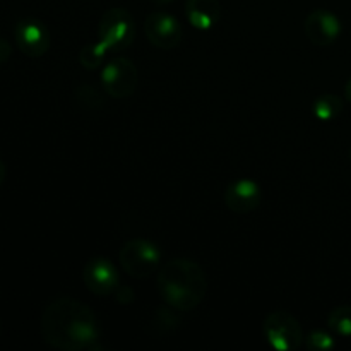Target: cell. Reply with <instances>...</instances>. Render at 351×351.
Returning <instances> with one entry per match:
<instances>
[{"label":"cell","instance_id":"cell-11","mask_svg":"<svg viewBox=\"0 0 351 351\" xmlns=\"http://www.w3.org/2000/svg\"><path fill=\"white\" fill-rule=\"evenodd\" d=\"M261 185L250 178L232 182L225 191V204L237 215H247L261 206Z\"/></svg>","mask_w":351,"mask_h":351},{"label":"cell","instance_id":"cell-4","mask_svg":"<svg viewBox=\"0 0 351 351\" xmlns=\"http://www.w3.org/2000/svg\"><path fill=\"white\" fill-rule=\"evenodd\" d=\"M98 36L110 51L125 50L136 36V24L132 16L122 7L108 9L98 24Z\"/></svg>","mask_w":351,"mask_h":351},{"label":"cell","instance_id":"cell-16","mask_svg":"<svg viewBox=\"0 0 351 351\" xmlns=\"http://www.w3.org/2000/svg\"><path fill=\"white\" fill-rule=\"evenodd\" d=\"M75 99H77L79 105L82 108L88 110H95V108H101L103 106V96L99 93V89H96L95 86L89 84H82L75 89Z\"/></svg>","mask_w":351,"mask_h":351},{"label":"cell","instance_id":"cell-20","mask_svg":"<svg viewBox=\"0 0 351 351\" xmlns=\"http://www.w3.org/2000/svg\"><path fill=\"white\" fill-rule=\"evenodd\" d=\"M5 173H7L5 163H3V161L0 160V185H2L3 180H5Z\"/></svg>","mask_w":351,"mask_h":351},{"label":"cell","instance_id":"cell-18","mask_svg":"<svg viewBox=\"0 0 351 351\" xmlns=\"http://www.w3.org/2000/svg\"><path fill=\"white\" fill-rule=\"evenodd\" d=\"M117 293V300L120 302V304H130V302L134 300V291L130 290L129 287H120L115 290Z\"/></svg>","mask_w":351,"mask_h":351},{"label":"cell","instance_id":"cell-12","mask_svg":"<svg viewBox=\"0 0 351 351\" xmlns=\"http://www.w3.org/2000/svg\"><path fill=\"white\" fill-rule=\"evenodd\" d=\"M221 7L218 0H187L185 17L199 31H209L218 24Z\"/></svg>","mask_w":351,"mask_h":351},{"label":"cell","instance_id":"cell-13","mask_svg":"<svg viewBox=\"0 0 351 351\" xmlns=\"http://www.w3.org/2000/svg\"><path fill=\"white\" fill-rule=\"evenodd\" d=\"M341 112V98L336 95H331V93L319 96L314 101V105H312V113H314L315 119L321 120V122H331V120H335Z\"/></svg>","mask_w":351,"mask_h":351},{"label":"cell","instance_id":"cell-5","mask_svg":"<svg viewBox=\"0 0 351 351\" xmlns=\"http://www.w3.org/2000/svg\"><path fill=\"white\" fill-rule=\"evenodd\" d=\"M264 335L267 343L278 351L298 350L304 343L302 326L288 311H276L264 319Z\"/></svg>","mask_w":351,"mask_h":351},{"label":"cell","instance_id":"cell-22","mask_svg":"<svg viewBox=\"0 0 351 351\" xmlns=\"http://www.w3.org/2000/svg\"><path fill=\"white\" fill-rule=\"evenodd\" d=\"M171 0H154V3H156V5H167V3H170Z\"/></svg>","mask_w":351,"mask_h":351},{"label":"cell","instance_id":"cell-6","mask_svg":"<svg viewBox=\"0 0 351 351\" xmlns=\"http://www.w3.org/2000/svg\"><path fill=\"white\" fill-rule=\"evenodd\" d=\"M139 72L130 58L119 57L110 60L103 67L101 84L103 91L115 99H125L136 93Z\"/></svg>","mask_w":351,"mask_h":351},{"label":"cell","instance_id":"cell-7","mask_svg":"<svg viewBox=\"0 0 351 351\" xmlns=\"http://www.w3.org/2000/svg\"><path fill=\"white\" fill-rule=\"evenodd\" d=\"M144 33H146L149 43L160 50H173L175 47L180 45L182 36H184L177 17L168 12H161V10L151 12L146 17Z\"/></svg>","mask_w":351,"mask_h":351},{"label":"cell","instance_id":"cell-10","mask_svg":"<svg viewBox=\"0 0 351 351\" xmlns=\"http://www.w3.org/2000/svg\"><path fill=\"white\" fill-rule=\"evenodd\" d=\"M304 27L308 41L317 47H329L335 43L343 29L339 17L326 9L312 10L305 19Z\"/></svg>","mask_w":351,"mask_h":351},{"label":"cell","instance_id":"cell-17","mask_svg":"<svg viewBox=\"0 0 351 351\" xmlns=\"http://www.w3.org/2000/svg\"><path fill=\"white\" fill-rule=\"evenodd\" d=\"M305 345H307V348L312 351H329L336 348V339L335 336L329 335V332L317 329V331H312L311 335L305 338Z\"/></svg>","mask_w":351,"mask_h":351},{"label":"cell","instance_id":"cell-21","mask_svg":"<svg viewBox=\"0 0 351 351\" xmlns=\"http://www.w3.org/2000/svg\"><path fill=\"white\" fill-rule=\"evenodd\" d=\"M345 96H346V99L351 103V77L348 79V82H346V86H345Z\"/></svg>","mask_w":351,"mask_h":351},{"label":"cell","instance_id":"cell-3","mask_svg":"<svg viewBox=\"0 0 351 351\" xmlns=\"http://www.w3.org/2000/svg\"><path fill=\"white\" fill-rule=\"evenodd\" d=\"M119 259L130 278L144 280L161 267V249L147 239H132L123 243Z\"/></svg>","mask_w":351,"mask_h":351},{"label":"cell","instance_id":"cell-14","mask_svg":"<svg viewBox=\"0 0 351 351\" xmlns=\"http://www.w3.org/2000/svg\"><path fill=\"white\" fill-rule=\"evenodd\" d=\"M328 328L339 338H351V307L341 305L329 312Z\"/></svg>","mask_w":351,"mask_h":351},{"label":"cell","instance_id":"cell-23","mask_svg":"<svg viewBox=\"0 0 351 351\" xmlns=\"http://www.w3.org/2000/svg\"><path fill=\"white\" fill-rule=\"evenodd\" d=\"M350 160H351V147H350Z\"/></svg>","mask_w":351,"mask_h":351},{"label":"cell","instance_id":"cell-9","mask_svg":"<svg viewBox=\"0 0 351 351\" xmlns=\"http://www.w3.org/2000/svg\"><path fill=\"white\" fill-rule=\"evenodd\" d=\"M82 281L91 293L108 297L120 285V274L113 263L105 257H93L82 269Z\"/></svg>","mask_w":351,"mask_h":351},{"label":"cell","instance_id":"cell-1","mask_svg":"<svg viewBox=\"0 0 351 351\" xmlns=\"http://www.w3.org/2000/svg\"><path fill=\"white\" fill-rule=\"evenodd\" d=\"M45 343L62 351L99 350V322L84 302L60 297L45 307L40 319Z\"/></svg>","mask_w":351,"mask_h":351},{"label":"cell","instance_id":"cell-8","mask_svg":"<svg viewBox=\"0 0 351 351\" xmlns=\"http://www.w3.org/2000/svg\"><path fill=\"white\" fill-rule=\"evenodd\" d=\"M14 38H16V43L19 47V50L26 57L31 58L43 57L51 43L48 27L40 19H34V17H24V19H21L16 24V29H14Z\"/></svg>","mask_w":351,"mask_h":351},{"label":"cell","instance_id":"cell-19","mask_svg":"<svg viewBox=\"0 0 351 351\" xmlns=\"http://www.w3.org/2000/svg\"><path fill=\"white\" fill-rule=\"evenodd\" d=\"M10 53H12V48H10L9 41L3 40V38H0V64H3V62L9 60Z\"/></svg>","mask_w":351,"mask_h":351},{"label":"cell","instance_id":"cell-2","mask_svg":"<svg viewBox=\"0 0 351 351\" xmlns=\"http://www.w3.org/2000/svg\"><path fill=\"white\" fill-rule=\"evenodd\" d=\"M156 288L161 300L178 312L199 307L208 291L206 273L195 261L177 257L158 269Z\"/></svg>","mask_w":351,"mask_h":351},{"label":"cell","instance_id":"cell-15","mask_svg":"<svg viewBox=\"0 0 351 351\" xmlns=\"http://www.w3.org/2000/svg\"><path fill=\"white\" fill-rule=\"evenodd\" d=\"M108 51V47L101 40H98L96 43H89L82 48L81 53H79V62L88 71H95L105 62Z\"/></svg>","mask_w":351,"mask_h":351}]
</instances>
